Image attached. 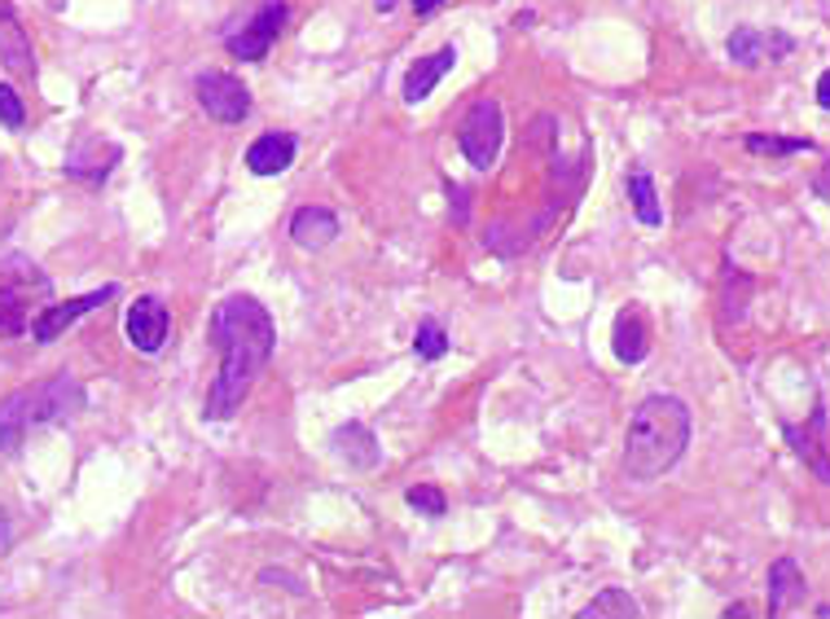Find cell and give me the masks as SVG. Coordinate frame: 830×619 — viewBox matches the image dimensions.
Instances as JSON below:
<instances>
[{
	"label": "cell",
	"mask_w": 830,
	"mask_h": 619,
	"mask_svg": "<svg viewBox=\"0 0 830 619\" xmlns=\"http://www.w3.org/2000/svg\"><path fill=\"white\" fill-rule=\"evenodd\" d=\"M444 352H449V334H444V326L440 321H423L418 326V334H413V356H418V361H444Z\"/></svg>",
	"instance_id": "obj_25"
},
{
	"label": "cell",
	"mask_w": 830,
	"mask_h": 619,
	"mask_svg": "<svg viewBox=\"0 0 830 619\" xmlns=\"http://www.w3.org/2000/svg\"><path fill=\"white\" fill-rule=\"evenodd\" d=\"M730 58H734V66L756 71V66L765 62V31H756V27H739V31L730 36Z\"/></svg>",
	"instance_id": "obj_24"
},
{
	"label": "cell",
	"mask_w": 830,
	"mask_h": 619,
	"mask_svg": "<svg viewBox=\"0 0 830 619\" xmlns=\"http://www.w3.org/2000/svg\"><path fill=\"white\" fill-rule=\"evenodd\" d=\"M694 435V413L681 395H646L633 418H629V440H625V475L638 483H655L668 470H677V462L686 457Z\"/></svg>",
	"instance_id": "obj_2"
},
{
	"label": "cell",
	"mask_w": 830,
	"mask_h": 619,
	"mask_svg": "<svg viewBox=\"0 0 830 619\" xmlns=\"http://www.w3.org/2000/svg\"><path fill=\"white\" fill-rule=\"evenodd\" d=\"M120 294V286L115 281H106L101 290H88V294H79V299H66V303H53V307H45V313L32 321V334H36V343H58L79 317H88L92 307H106L111 299Z\"/></svg>",
	"instance_id": "obj_10"
},
{
	"label": "cell",
	"mask_w": 830,
	"mask_h": 619,
	"mask_svg": "<svg viewBox=\"0 0 830 619\" xmlns=\"http://www.w3.org/2000/svg\"><path fill=\"white\" fill-rule=\"evenodd\" d=\"M638 615H642V606L629 589H602V593H593L589 606H580V619H638Z\"/></svg>",
	"instance_id": "obj_20"
},
{
	"label": "cell",
	"mask_w": 830,
	"mask_h": 619,
	"mask_svg": "<svg viewBox=\"0 0 830 619\" xmlns=\"http://www.w3.org/2000/svg\"><path fill=\"white\" fill-rule=\"evenodd\" d=\"M5 545H10V519L0 514V549H5Z\"/></svg>",
	"instance_id": "obj_33"
},
{
	"label": "cell",
	"mask_w": 830,
	"mask_h": 619,
	"mask_svg": "<svg viewBox=\"0 0 830 619\" xmlns=\"http://www.w3.org/2000/svg\"><path fill=\"white\" fill-rule=\"evenodd\" d=\"M0 18H14V5H10V0H0Z\"/></svg>",
	"instance_id": "obj_35"
},
{
	"label": "cell",
	"mask_w": 830,
	"mask_h": 619,
	"mask_svg": "<svg viewBox=\"0 0 830 619\" xmlns=\"http://www.w3.org/2000/svg\"><path fill=\"white\" fill-rule=\"evenodd\" d=\"M212 348L221 352V374L212 382V395L202 404L206 422H229L251 395L255 378L268 369L273 348H277V326L268 317V307L251 294H229L216 303L212 330H206Z\"/></svg>",
	"instance_id": "obj_1"
},
{
	"label": "cell",
	"mask_w": 830,
	"mask_h": 619,
	"mask_svg": "<svg viewBox=\"0 0 830 619\" xmlns=\"http://www.w3.org/2000/svg\"><path fill=\"white\" fill-rule=\"evenodd\" d=\"M743 146H747L752 154H760V159H787V154L813 150L808 137H774V132H752V137H743Z\"/></svg>",
	"instance_id": "obj_22"
},
{
	"label": "cell",
	"mask_w": 830,
	"mask_h": 619,
	"mask_svg": "<svg viewBox=\"0 0 830 619\" xmlns=\"http://www.w3.org/2000/svg\"><path fill=\"white\" fill-rule=\"evenodd\" d=\"M404 501L418 509V514H427V519H444L449 514V501H444V492L440 488H431V483H413L408 492H404Z\"/></svg>",
	"instance_id": "obj_26"
},
{
	"label": "cell",
	"mask_w": 830,
	"mask_h": 619,
	"mask_svg": "<svg viewBox=\"0 0 830 619\" xmlns=\"http://www.w3.org/2000/svg\"><path fill=\"white\" fill-rule=\"evenodd\" d=\"M629 202H633V216H638L646 229H659V225H664L659 198H655V180H651L646 172H633V176H629Z\"/></svg>",
	"instance_id": "obj_21"
},
{
	"label": "cell",
	"mask_w": 830,
	"mask_h": 619,
	"mask_svg": "<svg viewBox=\"0 0 830 619\" xmlns=\"http://www.w3.org/2000/svg\"><path fill=\"white\" fill-rule=\"evenodd\" d=\"M0 124H5L10 132H18V128L27 124V106H23V97H18V88H14V84H5V79H0Z\"/></svg>",
	"instance_id": "obj_27"
},
{
	"label": "cell",
	"mask_w": 830,
	"mask_h": 619,
	"mask_svg": "<svg viewBox=\"0 0 830 619\" xmlns=\"http://www.w3.org/2000/svg\"><path fill=\"white\" fill-rule=\"evenodd\" d=\"M830 418H826V404H817L813 408V418L804 422V427H795V422H782V440H787V449L813 470V479H821L826 488H830V453H826V440H830Z\"/></svg>",
	"instance_id": "obj_8"
},
{
	"label": "cell",
	"mask_w": 830,
	"mask_h": 619,
	"mask_svg": "<svg viewBox=\"0 0 830 619\" xmlns=\"http://www.w3.org/2000/svg\"><path fill=\"white\" fill-rule=\"evenodd\" d=\"M791 49H795V40H791L787 31H769V36H765V53H769V58H787Z\"/></svg>",
	"instance_id": "obj_29"
},
{
	"label": "cell",
	"mask_w": 830,
	"mask_h": 619,
	"mask_svg": "<svg viewBox=\"0 0 830 619\" xmlns=\"http://www.w3.org/2000/svg\"><path fill=\"white\" fill-rule=\"evenodd\" d=\"M294 154H299V137L294 132H264V137L251 141L247 167L255 176H277V172H286L294 163Z\"/></svg>",
	"instance_id": "obj_15"
},
{
	"label": "cell",
	"mask_w": 830,
	"mask_h": 619,
	"mask_svg": "<svg viewBox=\"0 0 830 619\" xmlns=\"http://www.w3.org/2000/svg\"><path fill=\"white\" fill-rule=\"evenodd\" d=\"M817 106H821V111H830V71L817 79Z\"/></svg>",
	"instance_id": "obj_31"
},
{
	"label": "cell",
	"mask_w": 830,
	"mask_h": 619,
	"mask_svg": "<svg viewBox=\"0 0 830 619\" xmlns=\"http://www.w3.org/2000/svg\"><path fill=\"white\" fill-rule=\"evenodd\" d=\"M813 193H817L821 202H830V159L821 163V172H817V180H813Z\"/></svg>",
	"instance_id": "obj_30"
},
{
	"label": "cell",
	"mask_w": 830,
	"mask_h": 619,
	"mask_svg": "<svg viewBox=\"0 0 830 619\" xmlns=\"http://www.w3.org/2000/svg\"><path fill=\"white\" fill-rule=\"evenodd\" d=\"M0 62L14 79H36V53H32V40L27 31L14 23V18H0Z\"/></svg>",
	"instance_id": "obj_18"
},
{
	"label": "cell",
	"mask_w": 830,
	"mask_h": 619,
	"mask_svg": "<svg viewBox=\"0 0 830 619\" xmlns=\"http://www.w3.org/2000/svg\"><path fill=\"white\" fill-rule=\"evenodd\" d=\"M339 216L330 206H299L290 216V242L303 247V251H326L335 238H339Z\"/></svg>",
	"instance_id": "obj_12"
},
{
	"label": "cell",
	"mask_w": 830,
	"mask_h": 619,
	"mask_svg": "<svg viewBox=\"0 0 830 619\" xmlns=\"http://www.w3.org/2000/svg\"><path fill=\"white\" fill-rule=\"evenodd\" d=\"M440 5H444V0H413V14H423V18H427V14H436Z\"/></svg>",
	"instance_id": "obj_32"
},
{
	"label": "cell",
	"mask_w": 830,
	"mask_h": 619,
	"mask_svg": "<svg viewBox=\"0 0 830 619\" xmlns=\"http://www.w3.org/2000/svg\"><path fill=\"white\" fill-rule=\"evenodd\" d=\"M79 408H84V387L71 374H53L36 387L14 391L5 404H0V449L18 453L32 431L71 422Z\"/></svg>",
	"instance_id": "obj_3"
},
{
	"label": "cell",
	"mask_w": 830,
	"mask_h": 619,
	"mask_svg": "<svg viewBox=\"0 0 830 619\" xmlns=\"http://www.w3.org/2000/svg\"><path fill=\"white\" fill-rule=\"evenodd\" d=\"M335 453L352 466V470H374L378 462H382V444H378V435L369 431V427H361V422H343L339 431H335Z\"/></svg>",
	"instance_id": "obj_17"
},
{
	"label": "cell",
	"mask_w": 830,
	"mask_h": 619,
	"mask_svg": "<svg viewBox=\"0 0 830 619\" xmlns=\"http://www.w3.org/2000/svg\"><path fill=\"white\" fill-rule=\"evenodd\" d=\"M124 334L137 352L154 356L163 352L167 334H172V313H167V303L159 294H141L137 303H128V317H124Z\"/></svg>",
	"instance_id": "obj_9"
},
{
	"label": "cell",
	"mask_w": 830,
	"mask_h": 619,
	"mask_svg": "<svg viewBox=\"0 0 830 619\" xmlns=\"http://www.w3.org/2000/svg\"><path fill=\"white\" fill-rule=\"evenodd\" d=\"M501 141H505V119H501V106L496 101H475L466 111L462 128H457V146L466 154V163L475 172H488L496 159H501Z\"/></svg>",
	"instance_id": "obj_5"
},
{
	"label": "cell",
	"mask_w": 830,
	"mask_h": 619,
	"mask_svg": "<svg viewBox=\"0 0 830 619\" xmlns=\"http://www.w3.org/2000/svg\"><path fill=\"white\" fill-rule=\"evenodd\" d=\"M817 615H821V619H830V606H817Z\"/></svg>",
	"instance_id": "obj_37"
},
{
	"label": "cell",
	"mask_w": 830,
	"mask_h": 619,
	"mask_svg": "<svg viewBox=\"0 0 830 619\" xmlns=\"http://www.w3.org/2000/svg\"><path fill=\"white\" fill-rule=\"evenodd\" d=\"M449 212H453V225H457V229L470 225V193H466L457 180L449 185Z\"/></svg>",
	"instance_id": "obj_28"
},
{
	"label": "cell",
	"mask_w": 830,
	"mask_h": 619,
	"mask_svg": "<svg viewBox=\"0 0 830 619\" xmlns=\"http://www.w3.org/2000/svg\"><path fill=\"white\" fill-rule=\"evenodd\" d=\"M53 294L49 277L27 255L0 260V339H23L32 330V307Z\"/></svg>",
	"instance_id": "obj_4"
},
{
	"label": "cell",
	"mask_w": 830,
	"mask_h": 619,
	"mask_svg": "<svg viewBox=\"0 0 830 619\" xmlns=\"http://www.w3.org/2000/svg\"><path fill=\"white\" fill-rule=\"evenodd\" d=\"M453 62H457V49L453 45H444L440 53H431V58H418L408 66V75H404V101L408 106H418V101H427L431 92H436V84L453 71Z\"/></svg>",
	"instance_id": "obj_14"
},
{
	"label": "cell",
	"mask_w": 830,
	"mask_h": 619,
	"mask_svg": "<svg viewBox=\"0 0 830 619\" xmlns=\"http://www.w3.org/2000/svg\"><path fill=\"white\" fill-rule=\"evenodd\" d=\"M124 150L115 141H101V137H84L71 154H66V176L84 180V185H101L115 167H120Z\"/></svg>",
	"instance_id": "obj_11"
},
{
	"label": "cell",
	"mask_w": 830,
	"mask_h": 619,
	"mask_svg": "<svg viewBox=\"0 0 830 619\" xmlns=\"http://www.w3.org/2000/svg\"><path fill=\"white\" fill-rule=\"evenodd\" d=\"M804 597H808V580H804L800 563L795 558H778L769 567V615H787V610L804 606Z\"/></svg>",
	"instance_id": "obj_16"
},
{
	"label": "cell",
	"mask_w": 830,
	"mask_h": 619,
	"mask_svg": "<svg viewBox=\"0 0 830 619\" xmlns=\"http://www.w3.org/2000/svg\"><path fill=\"white\" fill-rule=\"evenodd\" d=\"M752 277L743 273V268H734V264H725V277H720V317L730 321V326H739L743 317H747V299H752Z\"/></svg>",
	"instance_id": "obj_19"
},
{
	"label": "cell",
	"mask_w": 830,
	"mask_h": 619,
	"mask_svg": "<svg viewBox=\"0 0 830 619\" xmlns=\"http://www.w3.org/2000/svg\"><path fill=\"white\" fill-rule=\"evenodd\" d=\"M286 18H290V5H286V0H268V5L255 10V18H251L247 27H238V31L229 36V53H234L238 62H264L268 49L277 45Z\"/></svg>",
	"instance_id": "obj_7"
},
{
	"label": "cell",
	"mask_w": 830,
	"mask_h": 619,
	"mask_svg": "<svg viewBox=\"0 0 830 619\" xmlns=\"http://www.w3.org/2000/svg\"><path fill=\"white\" fill-rule=\"evenodd\" d=\"M734 615H739V619H743V615H752V610H747V606H743V602H739V606H725V619H734Z\"/></svg>",
	"instance_id": "obj_34"
},
{
	"label": "cell",
	"mask_w": 830,
	"mask_h": 619,
	"mask_svg": "<svg viewBox=\"0 0 830 619\" xmlns=\"http://www.w3.org/2000/svg\"><path fill=\"white\" fill-rule=\"evenodd\" d=\"M391 5H395V0H378V10H382V14H387V10H391Z\"/></svg>",
	"instance_id": "obj_36"
},
{
	"label": "cell",
	"mask_w": 830,
	"mask_h": 619,
	"mask_svg": "<svg viewBox=\"0 0 830 619\" xmlns=\"http://www.w3.org/2000/svg\"><path fill=\"white\" fill-rule=\"evenodd\" d=\"M611 352H615L619 365H642V361H646V352H651V330H646L642 307H625V313L615 317Z\"/></svg>",
	"instance_id": "obj_13"
},
{
	"label": "cell",
	"mask_w": 830,
	"mask_h": 619,
	"mask_svg": "<svg viewBox=\"0 0 830 619\" xmlns=\"http://www.w3.org/2000/svg\"><path fill=\"white\" fill-rule=\"evenodd\" d=\"M483 247L496 251L501 260H514V255H524V251H528V233L518 229V225H510V220H492L488 233H483Z\"/></svg>",
	"instance_id": "obj_23"
},
{
	"label": "cell",
	"mask_w": 830,
	"mask_h": 619,
	"mask_svg": "<svg viewBox=\"0 0 830 619\" xmlns=\"http://www.w3.org/2000/svg\"><path fill=\"white\" fill-rule=\"evenodd\" d=\"M193 97L216 124H242L251 115V88L225 71H202L193 79Z\"/></svg>",
	"instance_id": "obj_6"
}]
</instances>
